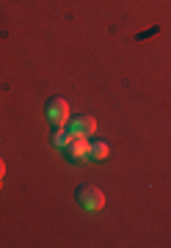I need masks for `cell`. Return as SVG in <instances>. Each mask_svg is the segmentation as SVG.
<instances>
[{
	"mask_svg": "<svg viewBox=\"0 0 171 248\" xmlns=\"http://www.w3.org/2000/svg\"><path fill=\"white\" fill-rule=\"evenodd\" d=\"M75 199H78V204H80L83 210H89V213H97V210L105 207V193H102L97 185H89V182L78 185Z\"/></svg>",
	"mask_w": 171,
	"mask_h": 248,
	"instance_id": "6da1fadb",
	"label": "cell"
},
{
	"mask_svg": "<svg viewBox=\"0 0 171 248\" xmlns=\"http://www.w3.org/2000/svg\"><path fill=\"white\" fill-rule=\"evenodd\" d=\"M45 110H47V119H50L53 127H66V124H69V116L72 113H69V102H66L63 97H58V94L50 97L47 105H45Z\"/></svg>",
	"mask_w": 171,
	"mask_h": 248,
	"instance_id": "7a4b0ae2",
	"label": "cell"
},
{
	"mask_svg": "<svg viewBox=\"0 0 171 248\" xmlns=\"http://www.w3.org/2000/svg\"><path fill=\"white\" fill-rule=\"evenodd\" d=\"M3 174H6V163H3V157H0V185H3Z\"/></svg>",
	"mask_w": 171,
	"mask_h": 248,
	"instance_id": "52a82bcc",
	"label": "cell"
},
{
	"mask_svg": "<svg viewBox=\"0 0 171 248\" xmlns=\"http://www.w3.org/2000/svg\"><path fill=\"white\" fill-rule=\"evenodd\" d=\"M63 152H66V157L72 160V163H80V160H86V157L91 155V141H89V138L75 135L72 141L63 146Z\"/></svg>",
	"mask_w": 171,
	"mask_h": 248,
	"instance_id": "3957f363",
	"label": "cell"
},
{
	"mask_svg": "<svg viewBox=\"0 0 171 248\" xmlns=\"http://www.w3.org/2000/svg\"><path fill=\"white\" fill-rule=\"evenodd\" d=\"M72 138H75L72 130H66V127H58V133L53 135V146H55V149H63V146L72 141Z\"/></svg>",
	"mask_w": 171,
	"mask_h": 248,
	"instance_id": "8992f818",
	"label": "cell"
},
{
	"mask_svg": "<svg viewBox=\"0 0 171 248\" xmlns=\"http://www.w3.org/2000/svg\"><path fill=\"white\" fill-rule=\"evenodd\" d=\"M110 155V146L108 141H102V138H97V141H91V157H97V160H105Z\"/></svg>",
	"mask_w": 171,
	"mask_h": 248,
	"instance_id": "5b68a950",
	"label": "cell"
},
{
	"mask_svg": "<svg viewBox=\"0 0 171 248\" xmlns=\"http://www.w3.org/2000/svg\"><path fill=\"white\" fill-rule=\"evenodd\" d=\"M69 130H72V135L89 138V135L97 133V122H94V116H75L72 124H69Z\"/></svg>",
	"mask_w": 171,
	"mask_h": 248,
	"instance_id": "277c9868",
	"label": "cell"
}]
</instances>
